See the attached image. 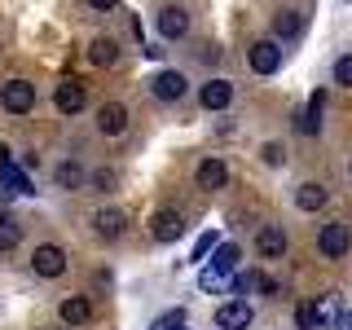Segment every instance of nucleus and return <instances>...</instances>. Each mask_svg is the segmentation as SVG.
Returning a JSON list of instances; mask_svg holds the SVG:
<instances>
[{
	"label": "nucleus",
	"mask_w": 352,
	"mask_h": 330,
	"mask_svg": "<svg viewBox=\"0 0 352 330\" xmlns=\"http://www.w3.org/2000/svg\"><path fill=\"white\" fill-rule=\"evenodd\" d=\"M322 115H326V88H317V93L308 97V110L300 115V132H304V137H317V132H322Z\"/></svg>",
	"instance_id": "obj_14"
},
{
	"label": "nucleus",
	"mask_w": 352,
	"mask_h": 330,
	"mask_svg": "<svg viewBox=\"0 0 352 330\" xmlns=\"http://www.w3.org/2000/svg\"><path fill=\"white\" fill-rule=\"evenodd\" d=\"M335 330H352V308H339L335 313Z\"/></svg>",
	"instance_id": "obj_29"
},
{
	"label": "nucleus",
	"mask_w": 352,
	"mask_h": 330,
	"mask_svg": "<svg viewBox=\"0 0 352 330\" xmlns=\"http://www.w3.org/2000/svg\"><path fill=\"white\" fill-rule=\"evenodd\" d=\"M198 286H203V291H220V286H225V273L203 269V273H198Z\"/></svg>",
	"instance_id": "obj_27"
},
{
	"label": "nucleus",
	"mask_w": 352,
	"mask_h": 330,
	"mask_svg": "<svg viewBox=\"0 0 352 330\" xmlns=\"http://www.w3.org/2000/svg\"><path fill=\"white\" fill-rule=\"evenodd\" d=\"M0 106H5L9 115H31V110H36V84L31 80H9L0 88Z\"/></svg>",
	"instance_id": "obj_2"
},
{
	"label": "nucleus",
	"mask_w": 352,
	"mask_h": 330,
	"mask_svg": "<svg viewBox=\"0 0 352 330\" xmlns=\"http://www.w3.org/2000/svg\"><path fill=\"white\" fill-rule=\"evenodd\" d=\"M198 102H203V110H225L229 102H234V84L229 80H207L203 88H198Z\"/></svg>",
	"instance_id": "obj_10"
},
{
	"label": "nucleus",
	"mask_w": 352,
	"mask_h": 330,
	"mask_svg": "<svg viewBox=\"0 0 352 330\" xmlns=\"http://www.w3.org/2000/svg\"><path fill=\"white\" fill-rule=\"evenodd\" d=\"M256 251H260L264 260H282L286 256V234H282L278 225H264L260 234H256Z\"/></svg>",
	"instance_id": "obj_13"
},
{
	"label": "nucleus",
	"mask_w": 352,
	"mask_h": 330,
	"mask_svg": "<svg viewBox=\"0 0 352 330\" xmlns=\"http://www.w3.org/2000/svg\"><path fill=\"white\" fill-rule=\"evenodd\" d=\"M97 128H102L106 137H119V132L128 128V106H119V102H106L102 110H97Z\"/></svg>",
	"instance_id": "obj_15"
},
{
	"label": "nucleus",
	"mask_w": 352,
	"mask_h": 330,
	"mask_svg": "<svg viewBox=\"0 0 352 330\" xmlns=\"http://www.w3.org/2000/svg\"><path fill=\"white\" fill-rule=\"evenodd\" d=\"M159 31H163V40H181L185 31H190V14H185V9H176V5H168L159 14Z\"/></svg>",
	"instance_id": "obj_16"
},
{
	"label": "nucleus",
	"mask_w": 352,
	"mask_h": 330,
	"mask_svg": "<svg viewBox=\"0 0 352 330\" xmlns=\"http://www.w3.org/2000/svg\"><path fill=\"white\" fill-rule=\"evenodd\" d=\"M335 84H344V88H352V53H344V58L335 62Z\"/></svg>",
	"instance_id": "obj_26"
},
{
	"label": "nucleus",
	"mask_w": 352,
	"mask_h": 330,
	"mask_svg": "<svg viewBox=\"0 0 352 330\" xmlns=\"http://www.w3.org/2000/svg\"><path fill=\"white\" fill-rule=\"evenodd\" d=\"M93 229L102 238H119V234H124V212H97L93 216Z\"/></svg>",
	"instance_id": "obj_21"
},
{
	"label": "nucleus",
	"mask_w": 352,
	"mask_h": 330,
	"mask_svg": "<svg viewBox=\"0 0 352 330\" xmlns=\"http://www.w3.org/2000/svg\"><path fill=\"white\" fill-rule=\"evenodd\" d=\"M282 159H286V154H282V146H278V141H269V146H264V163H269V168H278Z\"/></svg>",
	"instance_id": "obj_28"
},
{
	"label": "nucleus",
	"mask_w": 352,
	"mask_h": 330,
	"mask_svg": "<svg viewBox=\"0 0 352 330\" xmlns=\"http://www.w3.org/2000/svg\"><path fill=\"white\" fill-rule=\"evenodd\" d=\"M31 269H36L40 278H62L66 273V251L53 247V242H44V247H36V256H31Z\"/></svg>",
	"instance_id": "obj_7"
},
{
	"label": "nucleus",
	"mask_w": 352,
	"mask_h": 330,
	"mask_svg": "<svg viewBox=\"0 0 352 330\" xmlns=\"http://www.w3.org/2000/svg\"><path fill=\"white\" fill-rule=\"evenodd\" d=\"M247 62H251V71H256V75H273L282 66V44L278 40H256V44H251V53H247Z\"/></svg>",
	"instance_id": "obj_5"
},
{
	"label": "nucleus",
	"mask_w": 352,
	"mask_h": 330,
	"mask_svg": "<svg viewBox=\"0 0 352 330\" xmlns=\"http://www.w3.org/2000/svg\"><path fill=\"white\" fill-rule=\"evenodd\" d=\"M18 238H22V229H18V220H14V216H0V251H9V247H18Z\"/></svg>",
	"instance_id": "obj_24"
},
{
	"label": "nucleus",
	"mask_w": 352,
	"mask_h": 330,
	"mask_svg": "<svg viewBox=\"0 0 352 330\" xmlns=\"http://www.w3.org/2000/svg\"><path fill=\"white\" fill-rule=\"evenodd\" d=\"M238 260H242V251L234 247V242H220V247L212 251V264H207V269H216V273H225V278H229V273L238 269Z\"/></svg>",
	"instance_id": "obj_19"
},
{
	"label": "nucleus",
	"mask_w": 352,
	"mask_h": 330,
	"mask_svg": "<svg viewBox=\"0 0 352 330\" xmlns=\"http://www.w3.org/2000/svg\"><path fill=\"white\" fill-rule=\"evenodd\" d=\"M326 185H317V181H304L300 190H295V207H300V212H322L326 207Z\"/></svg>",
	"instance_id": "obj_17"
},
{
	"label": "nucleus",
	"mask_w": 352,
	"mask_h": 330,
	"mask_svg": "<svg viewBox=\"0 0 352 330\" xmlns=\"http://www.w3.org/2000/svg\"><path fill=\"white\" fill-rule=\"evenodd\" d=\"M295 326H300V330H326L330 326V304L304 300L300 308H295Z\"/></svg>",
	"instance_id": "obj_12"
},
{
	"label": "nucleus",
	"mask_w": 352,
	"mask_h": 330,
	"mask_svg": "<svg viewBox=\"0 0 352 330\" xmlns=\"http://www.w3.org/2000/svg\"><path fill=\"white\" fill-rule=\"evenodd\" d=\"M185 234V216L176 212V207H159V212L150 216V238L154 242H176Z\"/></svg>",
	"instance_id": "obj_3"
},
{
	"label": "nucleus",
	"mask_w": 352,
	"mask_h": 330,
	"mask_svg": "<svg viewBox=\"0 0 352 330\" xmlns=\"http://www.w3.org/2000/svg\"><path fill=\"white\" fill-rule=\"evenodd\" d=\"M88 62H93V66H115V62H119V44L110 40V36L93 40V49H88Z\"/></svg>",
	"instance_id": "obj_20"
},
{
	"label": "nucleus",
	"mask_w": 352,
	"mask_h": 330,
	"mask_svg": "<svg viewBox=\"0 0 352 330\" xmlns=\"http://www.w3.org/2000/svg\"><path fill=\"white\" fill-rule=\"evenodd\" d=\"M251 322H256V313H251L247 300H229V304L216 308V326L220 330H247Z\"/></svg>",
	"instance_id": "obj_8"
},
{
	"label": "nucleus",
	"mask_w": 352,
	"mask_h": 330,
	"mask_svg": "<svg viewBox=\"0 0 352 330\" xmlns=\"http://www.w3.org/2000/svg\"><path fill=\"white\" fill-rule=\"evenodd\" d=\"M194 181H198V190H225V181H229L225 159H203L198 172H194Z\"/></svg>",
	"instance_id": "obj_11"
},
{
	"label": "nucleus",
	"mask_w": 352,
	"mask_h": 330,
	"mask_svg": "<svg viewBox=\"0 0 352 330\" xmlns=\"http://www.w3.org/2000/svg\"><path fill=\"white\" fill-rule=\"evenodd\" d=\"M300 31H304V18L300 14H291V9L278 14V36H300Z\"/></svg>",
	"instance_id": "obj_25"
},
{
	"label": "nucleus",
	"mask_w": 352,
	"mask_h": 330,
	"mask_svg": "<svg viewBox=\"0 0 352 330\" xmlns=\"http://www.w3.org/2000/svg\"><path fill=\"white\" fill-rule=\"evenodd\" d=\"M317 251H322L326 260L348 256V251H352V229H348V225H339V220H335V225H326L322 234H317Z\"/></svg>",
	"instance_id": "obj_4"
},
{
	"label": "nucleus",
	"mask_w": 352,
	"mask_h": 330,
	"mask_svg": "<svg viewBox=\"0 0 352 330\" xmlns=\"http://www.w3.org/2000/svg\"><path fill=\"white\" fill-rule=\"evenodd\" d=\"M93 185H97V190H106V185H115V172H97V176H93Z\"/></svg>",
	"instance_id": "obj_30"
},
{
	"label": "nucleus",
	"mask_w": 352,
	"mask_h": 330,
	"mask_svg": "<svg viewBox=\"0 0 352 330\" xmlns=\"http://www.w3.org/2000/svg\"><path fill=\"white\" fill-rule=\"evenodd\" d=\"M348 176H352V163H348Z\"/></svg>",
	"instance_id": "obj_32"
},
{
	"label": "nucleus",
	"mask_w": 352,
	"mask_h": 330,
	"mask_svg": "<svg viewBox=\"0 0 352 330\" xmlns=\"http://www.w3.org/2000/svg\"><path fill=\"white\" fill-rule=\"evenodd\" d=\"M88 5H93V9H102V14H106V9H115L119 0H88Z\"/></svg>",
	"instance_id": "obj_31"
},
{
	"label": "nucleus",
	"mask_w": 352,
	"mask_h": 330,
	"mask_svg": "<svg viewBox=\"0 0 352 330\" xmlns=\"http://www.w3.org/2000/svg\"><path fill=\"white\" fill-rule=\"evenodd\" d=\"M58 317H62L66 326H84L88 317H93V304H88L84 295H71V300H62V304H58Z\"/></svg>",
	"instance_id": "obj_18"
},
{
	"label": "nucleus",
	"mask_w": 352,
	"mask_h": 330,
	"mask_svg": "<svg viewBox=\"0 0 352 330\" xmlns=\"http://www.w3.org/2000/svg\"><path fill=\"white\" fill-rule=\"evenodd\" d=\"M53 102H58V110H62V115H80V110H84V102H88V88H84V80L66 75V80L58 84V93H53Z\"/></svg>",
	"instance_id": "obj_6"
},
{
	"label": "nucleus",
	"mask_w": 352,
	"mask_h": 330,
	"mask_svg": "<svg viewBox=\"0 0 352 330\" xmlns=\"http://www.w3.org/2000/svg\"><path fill=\"white\" fill-rule=\"evenodd\" d=\"M58 185H62V190H80V185H84V168H80V163H62V168H58Z\"/></svg>",
	"instance_id": "obj_23"
},
{
	"label": "nucleus",
	"mask_w": 352,
	"mask_h": 330,
	"mask_svg": "<svg viewBox=\"0 0 352 330\" xmlns=\"http://www.w3.org/2000/svg\"><path fill=\"white\" fill-rule=\"evenodd\" d=\"M150 93L159 97V102H181V97L190 93V84H185L181 71H159V75L150 80Z\"/></svg>",
	"instance_id": "obj_9"
},
{
	"label": "nucleus",
	"mask_w": 352,
	"mask_h": 330,
	"mask_svg": "<svg viewBox=\"0 0 352 330\" xmlns=\"http://www.w3.org/2000/svg\"><path fill=\"white\" fill-rule=\"evenodd\" d=\"M18 194H36L31 176L9 159V150H0V198H18Z\"/></svg>",
	"instance_id": "obj_1"
},
{
	"label": "nucleus",
	"mask_w": 352,
	"mask_h": 330,
	"mask_svg": "<svg viewBox=\"0 0 352 330\" xmlns=\"http://www.w3.org/2000/svg\"><path fill=\"white\" fill-rule=\"evenodd\" d=\"M216 247H220V234H216V229H207V234H198V242H194V251H190V260H194V264H203V260L212 256Z\"/></svg>",
	"instance_id": "obj_22"
}]
</instances>
